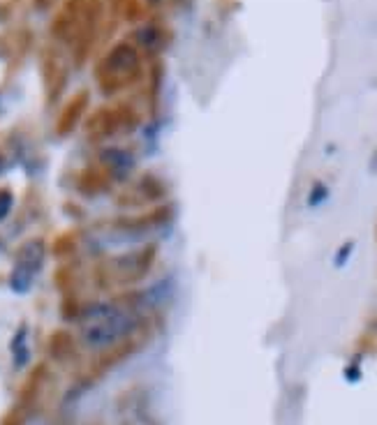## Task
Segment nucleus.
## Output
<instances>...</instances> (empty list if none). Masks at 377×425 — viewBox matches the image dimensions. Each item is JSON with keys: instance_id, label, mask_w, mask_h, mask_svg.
I'll list each match as a JSON object with an SVG mask.
<instances>
[{"instance_id": "4", "label": "nucleus", "mask_w": 377, "mask_h": 425, "mask_svg": "<svg viewBox=\"0 0 377 425\" xmlns=\"http://www.w3.org/2000/svg\"><path fill=\"white\" fill-rule=\"evenodd\" d=\"M33 276L35 273H30L28 268H23V266H16V271L12 273V289L19 291V294H23V291H28L30 285H33Z\"/></svg>"}, {"instance_id": "1", "label": "nucleus", "mask_w": 377, "mask_h": 425, "mask_svg": "<svg viewBox=\"0 0 377 425\" xmlns=\"http://www.w3.org/2000/svg\"><path fill=\"white\" fill-rule=\"evenodd\" d=\"M81 340L89 349H107L135 331V317L113 305H93L86 310Z\"/></svg>"}, {"instance_id": "2", "label": "nucleus", "mask_w": 377, "mask_h": 425, "mask_svg": "<svg viewBox=\"0 0 377 425\" xmlns=\"http://www.w3.org/2000/svg\"><path fill=\"white\" fill-rule=\"evenodd\" d=\"M139 53L130 44H116L109 56L102 60V74L107 76V81L113 86H125L133 79L139 76Z\"/></svg>"}, {"instance_id": "3", "label": "nucleus", "mask_w": 377, "mask_h": 425, "mask_svg": "<svg viewBox=\"0 0 377 425\" xmlns=\"http://www.w3.org/2000/svg\"><path fill=\"white\" fill-rule=\"evenodd\" d=\"M42 256H45V252H42V245L40 243H30V245L23 247V254H21L19 266L28 268L30 273H38L40 264H42Z\"/></svg>"}, {"instance_id": "5", "label": "nucleus", "mask_w": 377, "mask_h": 425, "mask_svg": "<svg viewBox=\"0 0 377 425\" xmlns=\"http://www.w3.org/2000/svg\"><path fill=\"white\" fill-rule=\"evenodd\" d=\"M12 351H14V358H16V368L26 366V361H28V347H26V329H21L19 333H16L14 344H12Z\"/></svg>"}, {"instance_id": "7", "label": "nucleus", "mask_w": 377, "mask_h": 425, "mask_svg": "<svg viewBox=\"0 0 377 425\" xmlns=\"http://www.w3.org/2000/svg\"><path fill=\"white\" fill-rule=\"evenodd\" d=\"M155 5H164V3H181V0H153Z\"/></svg>"}, {"instance_id": "6", "label": "nucleus", "mask_w": 377, "mask_h": 425, "mask_svg": "<svg viewBox=\"0 0 377 425\" xmlns=\"http://www.w3.org/2000/svg\"><path fill=\"white\" fill-rule=\"evenodd\" d=\"M12 208V194L10 192H0V220H3Z\"/></svg>"}]
</instances>
